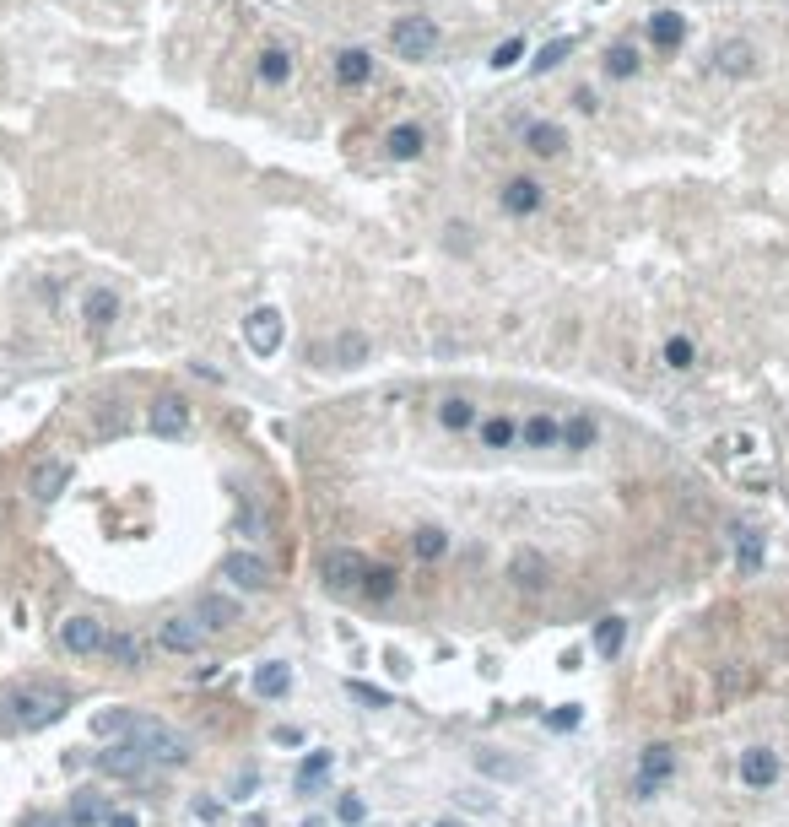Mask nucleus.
<instances>
[{
  "instance_id": "nucleus-27",
  "label": "nucleus",
  "mask_w": 789,
  "mask_h": 827,
  "mask_svg": "<svg viewBox=\"0 0 789 827\" xmlns=\"http://www.w3.org/2000/svg\"><path fill=\"white\" fill-rule=\"evenodd\" d=\"M103 655H109L114 665H141V660H146V638H141V633H125V628H119V633H109V644H103Z\"/></svg>"
},
{
  "instance_id": "nucleus-1",
  "label": "nucleus",
  "mask_w": 789,
  "mask_h": 827,
  "mask_svg": "<svg viewBox=\"0 0 789 827\" xmlns=\"http://www.w3.org/2000/svg\"><path fill=\"white\" fill-rule=\"evenodd\" d=\"M65 703H71L65 687H11V692H0V730L6 736H33V730L55 725L65 714Z\"/></svg>"
},
{
  "instance_id": "nucleus-47",
  "label": "nucleus",
  "mask_w": 789,
  "mask_h": 827,
  "mask_svg": "<svg viewBox=\"0 0 789 827\" xmlns=\"http://www.w3.org/2000/svg\"><path fill=\"white\" fill-rule=\"evenodd\" d=\"M103 827H141V822H136V811H109V822H103Z\"/></svg>"
},
{
  "instance_id": "nucleus-26",
  "label": "nucleus",
  "mask_w": 789,
  "mask_h": 827,
  "mask_svg": "<svg viewBox=\"0 0 789 827\" xmlns=\"http://www.w3.org/2000/svg\"><path fill=\"white\" fill-rule=\"evenodd\" d=\"M368 76H373L368 49H341V55H336V82H341V87H363Z\"/></svg>"
},
{
  "instance_id": "nucleus-31",
  "label": "nucleus",
  "mask_w": 789,
  "mask_h": 827,
  "mask_svg": "<svg viewBox=\"0 0 789 827\" xmlns=\"http://www.w3.org/2000/svg\"><path fill=\"white\" fill-rule=\"evenodd\" d=\"M622 644H627V622L622 617H600L595 622V649H600V655H622Z\"/></svg>"
},
{
  "instance_id": "nucleus-35",
  "label": "nucleus",
  "mask_w": 789,
  "mask_h": 827,
  "mask_svg": "<svg viewBox=\"0 0 789 827\" xmlns=\"http://www.w3.org/2000/svg\"><path fill=\"white\" fill-rule=\"evenodd\" d=\"M130 709H103V714H92V736H103V741H114V736H130Z\"/></svg>"
},
{
  "instance_id": "nucleus-51",
  "label": "nucleus",
  "mask_w": 789,
  "mask_h": 827,
  "mask_svg": "<svg viewBox=\"0 0 789 827\" xmlns=\"http://www.w3.org/2000/svg\"><path fill=\"white\" fill-rule=\"evenodd\" d=\"M22 827H49V822H22Z\"/></svg>"
},
{
  "instance_id": "nucleus-44",
  "label": "nucleus",
  "mask_w": 789,
  "mask_h": 827,
  "mask_svg": "<svg viewBox=\"0 0 789 827\" xmlns=\"http://www.w3.org/2000/svg\"><path fill=\"white\" fill-rule=\"evenodd\" d=\"M336 817H341V822H363V817H368V806H363L357 795H341V800H336Z\"/></svg>"
},
{
  "instance_id": "nucleus-3",
  "label": "nucleus",
  "mask_w": 789,
  "mask_h": 827,
  "mask_svg": "<svg viewBox=\"0 0 789 827\" xmlns=\"http://www.w3.org/2000/svg\"><path fill=\"white\" fill-rule=\"evenodd\" d=\"M363 573H368V557L352 552V546H336V552L319 557V579H325L330 595H357L363 590Z\"/></svg>"
},
{
  "instance_id": "nucleus-2",
  "label": "nucleus",
  "mask_w": 789,
  "mask_h": 827,
  "mask_svg": "<svg viewBox=\"0 0 789 827\" xmlns=\"http://www.w3.org/2000/svg\"><path fill=\"white\" fill-rule=\"evenodd\" d=\"M130 741H136L157 768H173V763H184V757H190V746H184L179 730H168L163 719H146V714L130 719Z\"/></svg>"
},
{
  "instance_id": "nucleus-7",
  "label": "nucleus",
  "mask_w": 789,
  "mask_h": 827,
  "mask_svg": "<svg viewBox=\"0 0 789 827\" xmlns=\"http://www.w3.org/2000/svg\"><path fill=\"white\" fill-rule=\"evenodd\" d=\"M671 773H676V752L671 746H644V757H638V779H633V790L638 795H660L665 784H671Z\"/></svg>"
},
{
  "instance_id": "nucleus-9",
  "label": "nucleus",
  "mask_w": 789,
  "mask_h": 827,
  "mask_svg": "<svg viewBox=\"0 0 789 827\" xmlns=\"http://www.w3.org/2000/svg\"><path fill=\"white\" fill-rule=\"evenodd\" d=\"M146 428L157 438H184L190 433V406H184L179 395H157L152 406H146Z\"/></svg>"
},
{
  "instance_id": "nucleus-40",
  "label": "nucleus",
  "mask_w": 789,
  "mask_h": 827,
  "mask_svg": "<svg viewBox=\"0 0 789 827\" xmlns=\"http://www.w3.org/2000/svg\"><path fill=\"white\" fill-rule=\"evenodd\" d=\"M568 49H573V44H568V38H552V44H546V49H541V55H536V60H530V71H536V76H546V71H557V65H563V60H568Z\"/></svg>"
},
{
  "instance_id": "nucleus-28",
  "label": "nucleus",
  "mask_w": 789,
  "mask_h": 827,
  "mask_svg": "<svg viewBox=\"0 0 789 827\" xmlns=\"http://www.w3.org/2000/svg\"><path fill=\"white\" fill-rule=\"evenodd\" d=\"M330 768H336V752H309V763L298 768V779H292V784H298L303 795H314L319 784L330 779Z\"/></svg>"
},
{
  "instance_id": "nucleus-30",
  "label": "nucleus",
  "mask_w": 789,
  "mask_h": 827,
  "mask_svg": "<svg viewBox=\"0 0 789 827\" xmlns=\"http://www.w3.org/2000/svg\"><path fill=\"white\" fill-rule=\"evenodd\" d=\"M438 422H444L449 433H465V428H476V406L465 395H449L444 406H438Z\"/></svg>"
},
{
  "instance_id": "nucleus-36",
  "label": "nucleus",
  "mask_w": 789,
  "mask_h": 827,
  "mask_svg": "<svg viewBox=\"0 0 789 827\" xmlns=\"http://www.w3.org/2000/svg\"><path fill=\"white\" fill-rule=\"evenodd\" d=\"M481 444H487V449H508V444H519V422H508V417H487V422H481Z\"/></svg>"
},
{
  "instance_id": "nucleus-52",
  "label": "nucleus",
  "mask_w": 789,
  "mask_h": 827,
  "mask_svg": "<svg viewBox=\"0 0 789 827\" xmlns=\"http://www.w3.org/2000/svg\"><path fill=\"white\" fill-rule=\"evenodd\" d=\"M438 827H460V822H438Z\"/></svg>"
},
{
  "instance_id": "nucleus-48",
  "label": "nucleus",
  "mask_w": 789,
  "mask_h": 827,
  "mask_svg": "<svg viewBox=\"0 0 789 827\" xmlns=\"http://www.w3.org/2000/svg\"><path fill=\"white\" fill-rule=\"evenodd\" d=\"M573 103H579V109H584V114H595V109H600V103H595V92H590V87H579V92H573Z\"/></svg>"
},
{
  "instance_id": "nucleus-41",
  "label": "nucleus",
  "mask_w": 789,
  "mask_h": 827,
  "mask_svg": "<svg viewBox=\"0 0 789 827\" xmlns=\"http://www.w3.org/2000/svg\"><path fill=\"white\" fill-rule=\"evenodd\" d=\"M579 725H584V709H579V703H563V709L546 714V730H579Z\"/></svg>"
},
{
  "instance_id": "nucleus-20",
  "label": "nucleus",
  "mask_w": 789,
  "mask_h": 827,
  "mask_svg": "<svg viewBox=\"0 0 789 827\" xmlns=\"http://www.w3.org/2000/svg\"><path fill=\"white\" fill-rule=\"evenodd\" d=\"M681 38H687V17H681V11H654L649 17V44L654 49H676Z\"/></svg>"
},
{
  "instance_id": "nucleus-19",
  "label": "nucleus",
  "mask_w": 789,
  "mask_h": 827,
  "mask_svg": "<svg viewBox=\"0 0 789 827\" xmlns=\"http://www.w3.org/2000/svg\"><path fill=\"white\" fill-rule=\"evenodd\" d=\"M254 71H260L265 87H287V82H292V55H287L282 44H265L260 60H254Z\"/></svg>"
},
{
  "instance_id": "nucleus-13",
  "label": "nucleus",
  "mask_w": 789,
  "mask_h": 827,
  "mask_svg": "<svg viewBox=\"0 0 789 827\" xmlns=\"http://www.w3.org/2000/svg\"><path fill=\"white\" fill-rule=\"evenodd\" d=\"M65 482H71V460H38L33 476H28V498L33 503H55Z\"/></svg>"
},
{
  "instance_id": "nucleus-33",
  "label": "nucleus",
  "mask_w": 789,
  "mask_h": 827,
  "mask_svg": "<svg viewBox=\"0 0 789 827\" xmlns=\"http://www.w3.org/2000/svg\"><path fill=\"white\" fill-rule=\"evenodd\" d=\"M519 444H525V449H552V444H557V422H552V417L519 422Z\"/></svg>"
},
{
  "instance_id": "nucleus-18",
  "label": "nucleus",
  "mask_w": 789,
  "mask_h": 827,
  "mask_svg": "<svg viewBox=\"0 0 789 827\" xmlns=\"http://www.w3.org/2000/svg\"><path fill=\"white\" fill-rule=\"evenodd\" d=\"M427 146V130L422 125H395L390 136H384V157H395V163H417Z\"/></svg>"
},
{
  "instance_id": "nucleus-46",
  "label": "nucleus",
  "mask_w": 789,
  "mask_h": 827,
  "mask_svg": "<svg viewBox=\"0 0 789 827\" xmlns=\"http://www.w3.org/2000/svg\"><path fill=\"white\" fill-rule=\"evenodd\" d=\"M195 817H200V822H217L222 806H217V800H195Z\"/></svg>"
},
{
  "instance_id": "nucleus-45",
  "label": "nucleus",
  "mask_w": 789,
  "mask_h": 827,
  "mask_svg": "<svg viewBox=\"0 0 789 827\" xmlns=\"http://www.w3.org/2000/svg\"><path fill=\"white\" fill-rule=\"evenodd\" d=\"M444 244L454 249V255H465V249H471V228H465V222H449V238Z\"/></svg>"
},
{
  "instance_id": "nucleus-5",
  "label": "nucleus",
  "mask_w": 789,
  "mask_h": 827,
  "mask_svg": "<svg viewBox=\"0 0 789 827\" xmlns=\"http://www.w3.org/2000/svg\"><path fill=\"white\" fill-rule=\"evenodd\" d=\"M282 336H287V325H282L276 309H249L244 314V341H249L254 357H276L282 352Z\"/></svg>"
},
{
  "instance_id": "nucleus-8",
  "label": "nucleus",
  "mask_w": 789,
  "mask_h": 827,
  "mask_svg": "<svg viewBox=\"0 0 789 827\" xmlns=\"http://www.w3.org/2000/svg\"><path fill=\"white\" fill-rule=\"evenodd\" d=\"M222 579L233 584V590L254 595V590H265V584H271V563H265V557H254V552H227L222 557Z\"/></svg>"
},
{
  "instance_id": "nucleus-4",
  "label": "nucleus",
  "mask_w": 789,
  "mask_h": 827,
  "mask_svg": "<svg viewBox=\"0 0 789 827\" xmlns=\"http://www.w3.org/2000/svg\"><path fill=\"white\" fill-rule=\"evenodd\" d=\"M438 22L433 17H395V28H390V44H395V55L400 60H427V55H438Z\"/></svg>"
},
{
  "instance_id": "nucleus-42",
  "label": "nucleus",
  "mask_w": 789,
  "mask_h": 827,
  "mask_svg": "<svg viewBox=\"0 0 789 827\" xmlns=\"http://www.w3.org/2000/svg\"><path fill=\"white\" fill-rule=\"evenodd\" d=\"M519 55H525V38H503L498 55H492V71H514Z\"/></svg>"
},
{
  "instance_id": "nucleus-23",
  "label": "nucleus",
  "mask_w": 789,
  "mask_h": 827,
  "mask_svg": "<svg viewBox=\"0 0 789 827\" xmlns=\"http://www.w3.org/2000/svg\"><path fill=\"white\" fill-rule=\"evenodd\" d=\"M714 60H719V71H725V76H752V71H757V55H752V44H741V38H725Z\"/></svg>"
},
{
  "instance_id": "nucleus-34",
  "label": "nucleus",
  "mask_w": 789,
  "mask_h": 827,
  "mask_svg": "<svg viewBox=\"0 0 789 827\" xmlns=\"http://www.w3.org/2000/svg\"><path fill=\"white\" fill-rule=\"evenodd\" d=\"M411 552H417L422 563H438V557L449 552V536H444V530H438V525H422L417 536H411Z\"/></svg>"
},
{
  "instance_id": "nucleus-49",
  "label": "nucleus",
  "mask_w": 789,
  "mask_h": 827,
  "mask_svg": "<svg viewBox=\"0 0 789 827\" xmlns=\"http://www.w3.org/2000/svg\"><path fill=\"white\" fill-rule=\"evenodd\" d=\"M481 768H492V773H514V763H508V757H481Z\"/></svg>"
},
{
  "instance_id": "nucleus-29",
  "label": "nucleus",
  "mask_w": 789,
  "mask_h": 827,
  "mask_svg": "<svg viewBox=\"0 0 789 827\" xmlns=\"http://www.w3.org/2000/svg\"><path fill=\"white\" fill-rule=\"evenodd\" d=\"M514 584H519V590H530V595L546 590V563H541L536 552H519L514 557Z\"/></svg>"
},
{
  "instance_id": "nucleus-21",
  "label": "nucleus",
  "mask_w": 789,
  "mask_h": 827,
  "mask_svg": "<svg viewBox=\"0 0 789 827\" xmlns=\"http://www.w3.org/2000/svg\"><path fill=\"white\" fill-rule=\"evenodd\" d=\"M395 590H400V573L395 568H384V563H368V573H363V600H373V606H384V600H395Z\"/></svg>"
},
{
  "instance_id": "nucleus-17",
  "label": "nucleus",
  "mask_w": 789,
  "mask_h": 827,
  "mask_svg": "<svg viewBox=\"0 0 789 827\" xmlns=\"http://www.w3.org/2000/svg\"><path fill=\"white\" fill-rule=\"evenodd\" d=\"M249 687L260 692V698H287V692H292V665H287V660H265V665H254Z\"/></svg>"
},
{
  "instance_id": "nucleus-11",
  "label": "nucleus",
  "mask_w": 789,
  "mask_h": 827,
  "mask_svg": "<svg viewBox=\"0 0 789 827\" xmlns=\"http://www.w3.org/2000/svg\"><path fill=\"white\" fill-rule=\"evenodd\" d=\"M146 768H152V757L136 741H119L109 752H98V773H109V779H141Z\"/></svg>"
},
{
  "instance_id": "nucleus-22",
  "label": "nucleus",
  "mask_w": 789,
  "mask_h": 827,
  "mask_svg": "<svg viewBox=\"0 0 789 827\" xmlns=\"http://www.w3.org/2000/svg\"><path fill=\"white\" fill-rule=\"evenodd\" d=\"M71 827H98V822H109V800H103L98 790H82V795H71Z\"/></svg>"
},
{
  "instance_id": "nucleus-12",
  "label": "nucleus",
  "mask_w": 789,
  "mask_h": 827,
  "mask_svg": "<svg viewBox=\"0 0 789 827\" xmlns=\"http://www.w3.org/2000/svg\"><path fill=\"white\" fill-rule=\"evenodd\" d=\"M779 773H784V763H779L773 746H752V752H741V784H746V790H768V784H779Z\"/></svg>"
},
{
  "instance_id": "nucleus-6",
  "label": "nucleus",
  "mask_w": 789,
  "mask_h": 827,
  "mask_svg": "<svg viewBox=\"0 0 789 827\" xmlns=\"http://www.w3.org/2000/svg\"><path fill=\"white\" fill-rule=\"evenodd\" d=\"M206 622H195V617H168V622H157V644L168 649V655H200L206 649Z\"/></svg>"
},
{
  "instance_id": "nucleus-15",
  "label": "nucleus",
  "mask_w": 789,
  "mask_h": 827,
  "mask_svg": "<svg viewBox=\"0 0 789 827\" xmlns=\"http://www.w3.org/2000/svg\"><path fill=\"white\" fill-rule=\"evenodd\" d=\"M541 184L536 179H508L503 190H498V206L508 211V217H530V211H541Z\"/></svg>"
},
{
  "instance_id": "nucleus-14",
  "label": "nucleus",
  "mask_w": 789,
  "mask_h": 827,
  "mask_svg": "<svg viewBox=\"0 0 789 827\" xmlns=\"http://www.w3.org/2000/svg\"><path fill=\"white\" fill-rule=\"evenodd\" d=\"M82 319H87L92 336L114 330V319H119V292H114V287H92L87 298H82Z\"/></svg>"
},
{
  "instance_id": "nucleus-25",
  "label": "nucleus",
  "mask_w": 789,
  "mask_h": 827,
  "mask_svg": "<svg viewBox=\"0 0 789 827\" xmlns=\"http://www.w3.org/2000/svg\"><path fill=\"white\" fill-rule=\"evenodd\" d=\"M595 438H600V428H595V417H568V422H557V444L563 449H595Z\"/></svg>"
},
{
  "instance_id": "nucleus-32",
  "label": "nucleus",
  "mask_w": 789,
  "mask_h": 827,
  "mask_svg": "<svg viewBox=\"0 0 789 827\" xmlns=\"http://www.w3.org/2000/svg\"><path fill=\"white\" fill-rule=\"evenodd\" d=\"M330 357H336V363H346V368L363 363V357H368V336H363V330H341V336L330 341Z\"/></svg>"
},
{
  "instance_id": "nucleus-39",
  "label": "nucleus",
  "mask_w": 789,
  "mask_h": 827,
  "mask_svg": "<svg viewBox=\"0 0 789 827\" xmlns=\"http://www.w3.org/2000/svg\"><path fill=\"white\" fill-rule=\"evenodd\" d=\"M692 363H698V346H692L687 336H671V341H665V368H676V373H687Z\"/></svg>"
},
{
  "instance_id": "nucleus-38",
  "label": "nucleus",
  "mask_w": 789,
  "mask_h": 827,
  "mask_svg": "<svg viewBox=\"0 0 789 827\" xmlns=\"http://www.w3.org/2000/svg\"><path fill=\"white\" fill-rule=\"evenodd\" d=\"M735 568H741V573L762 568V536H757V530H741V536H735Z\"/></svg>"
},
{
  "instance_id": "nucleus-43",
  "label": "nucleus",
  "mask_w": 789,
  "mask_h": 827,
  "mask_svg": "<svg viewBox=\"0 0 789 827\" xmlns=\"http://www.w3.org/2000/svg\"><path fill=\"white\" fill-rule=\"evenodd\" d=\"M346 692H352L357 703H368V709H390V692H379V687H368V682H346Z\"/></svg>"
},
{
  "instance_id": "nucleus-24",
  "label": "nucleus",
  "mask_w": 789,
  "mask_h": 827,
  "mask_svg": "<svg viewBox=\"0 0 789 827\" xmlns=\"http://www.w3.org/2000/svg\"><path fill=\"white\" fill-rule=\"evenodd\" d=\"M200 622H206V628H233V622H238V600L222 595V590L200 595Z\"/></svg>"
},
{
  "instance_id": "nucleus-10",
  "label": "nucleus",
  "mask_w": 789,
  "mask_h": 827,
  "mask_svg": "<svg viewBox=\"0 0 789 827\" xmlns=\"http://www.w3.org/2000/svg\"><path fill=\"white\" fill-rule=\"evenodd\" d=\"M60 638H65V649L71 655H103V644H109V628H103L98 617H65L60 622Z\"/></svg>"
},
{
  "instance_id": "nucleus-37",
  "label": "nucleus",
  "mask_w": 789,
  "mask_h": 827,
  "mask_svg": "<svg viewBox=\"0 0 789 827\" xmlns=\"http://www.w3.org/2000/svg\"><path fill=\"white\" fill-rule=\"evenodd\" d=\"M638 65H644V60H638V49L633 44H617L606 55V76H611V82H627V76H638Z\"/></svg>"
},
{
  "instance_id": "nucleus-50",
  "label": "nucleus",
  "mask_w": 789,
  "mask_h": 827,
  "mask_svg": "<svg viewBox=\"0 0 789 827\" xmlns=\"http://www.w3.org/2000/svg\"><path fill=\"white\" fill-rule=\"evenodd\" d=\"M303 827H325V822H319V817H309V822H303Z\"/></svg>"
},
{
  "instance_id": "nucleus-16",
  "label": "nucleus",
  "mask_w": 789,
  "mask_h": 827,
  "mask_svg": "<svg viewBox=\"0 0 789 827\" xmlns=\"http://www.w3.org/2000/svg\"><path fill=\"white\" fill-rule=\"evenodd\" d=\"M525 146L536 157H563L568 152V130L552 125V119H530V125H525Z\"/></svg>"
}]
</instances>
